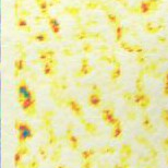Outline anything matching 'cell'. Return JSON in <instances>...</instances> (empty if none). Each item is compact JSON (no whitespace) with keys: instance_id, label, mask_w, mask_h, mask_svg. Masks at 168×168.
Masks as SVG:
<instances>
[{"instance_id":"277c9868","label":"cell","mask_w":168,"mask_h":168,"mask_svg":"<svg viewBox=\"0 0 168 168\" xmlns=\"http://www.w3.org/2000/svg\"><path fill=\"white\" fill-rule=\"evenodd\" d=\"M48 24H49L50 29L54 32V34H58L59 33V31H60V24H59V22L55 18L48 17Z\"/></svg>"},{"instance_id":"30bf717a","label":"cell","mask_w":168,"mask_h":168,"mask_svg":"<svg viewBox=\"0 0 168 168\" xmlns=\"http://www.w3.org/2000/svg\"><path fill=\"white\" fill-rule=\"evenodd\" d=\"M107 19L109 20L112 23L116 24L117 26H119V19L118 17H116L114 13H107Z\"/></svg>"},{"instance_id":"4fadbf2b","label":"cell","mask_w":168,"mask_h":168,"mask_svg":"<svg viewBox=\"0 0 168 168\" xmlns=\"http://www.w3.org/2000/svg\"><path fill=\"white\" fill-rule=\"evenodd\" d=\"M59 1H60V0H51V1L49 2V7L54 6L55 3H59Z\"/></svg>"},{"instance_id":"e0dca14e","label":"cell","mask_w":168,"mask_h":168,"mask_svg":"<svg viewBox=\"0 0 168 168\" xmlns=\"http://www.w3.org/2000/svg\"><path fill=\"white\" fill-rule=\"evenodd\" d=\"M117 1H124V0H117Z\"/></svg>"},{"instance_id":"2e32d148","label":"cell","mask_w":168,"mask_h":168,"mask_svg":"<svg viewBox=\"0 0 168 168\" xmlns=\"http://www.w3.org/2000/svg\"><path fill=\"white\" fill-rule=\"evenodd\" d=\"M165 82H166V85H168V72L166 73V76H165Z\"/></svg>"},{"instance_id":"52a82bcc","label":"cell","mask_w":168,"mask_h":168,"mask_svg":"<svg viewBox=\"0 0 168 168\" xmlns=\"http://www.w3.org/2000/svg\"><path fill=\"white\" fill-rule=\"evenodd\" d=\"M32 39H35L37 42H47L48 41V35L46 32H43V33H38L36 34L34 37H32Z\"/></svg>"},{"instance_id":"ba28073f","label":"cell","mask_w":168,"mask_h":168,"mask_svg":"<svg viewBox=\"0 0 168 168\" xmlns=\"http://www.w3.org/2000/svg\"><path fill=\"white\" fill-rule=\"evenodd\" d=\"M23 59H24V57H22V59L15 61V70H17L15 75H19V72L24 68V60H23Z\"/></svg>"},{"instance_id":"6da1fadb","label":"cell","mask_w":168,"mask_h":168,"mask_svg":"<svg viewBox=\"0 0 168 168\" xmlns=\"http://www.w3.org/2000/svg\"><path fill=\"white\" fill-rule=\"evenodd\" d=\"M18 95H19V102L23 110L29 116H33L35 114V100H34V95L27 87L24 80H22L18 85Z\"/></svg>"},{"instance_id":"3957f363","label":"cell","mask_w":168,"mask_h":168,"mask_svg":"<svg viewBox=\"0 0 168 168\" xmlns=\"http://www.w3.org/2000/svg\"><path fill=\"white\" fill-rule=\"evenodd\" d=\"M139 9H140V13H143V14L149 13L151 11H155L154 8H153L152 0H143V1L140 3Z\"/></svg>"},{"instance_id":"9c48e42d","label":"cell","mask_w":168,"mask_h":168,"mask_svg":"<svg viewBox=\"0 0 168 168\" xmlns=\"http://www.w3.org/2000/svg\"><path fill=\"white\" fill-rule=\"evenodd\" d=\"M64 11L70 13V14H72V15H76V14H79V12H80V9L79 8H75V7H67V8H64Z\"/></svg>"},{"instance_id":"9a60e30c","label":"cell","mask_w":168,"mask_h":168,"mask_svg":"<svg viewBox=\"0 0 168 168\" xmlns=\"http://www.w3.org/2000/svg\"><path fill=\"white\" fill-rule=\"evenodd\" d=\"M21 14H22V17H26V15H30V13L27 12V11H25V10H22V11H21Z\"/></svg>"},{"instance_id":"7c38bea8","label":"cell","mask_w":168,"mask_h":168,"mask_svg":"<svg viewBox=\"0 0 168 168\" xmlns=\"http://www.w3.org/2000/svg\"><path fill=\"white\" fill-rule=\"evenodd\" d=\"M124 34V27H121L120 25L117 26V41H120Z\"/></svg>"},{"instance_id":"8992f818","label":"cell","mask_w":168,"mask_h":168,"mask_svg":"<svg viewBox=\"0 0 168 168\" xmlns=\"http://www.w3.org/2000/svg\"><path fill=\"white\" fill-rule=\"evenodd\" d=\"M17 25H18V27H20V29H22V30H24V31H26V32L31 31V27L27 25V22H26L25 19H23V18H21V19L18 20Z\"/></svg>"},{"instance_id":"8fae6325","label":"cell","mask_w":168,"mask_h":168,"mask_svg":"<svg viewBox=\"0 0 168 168\" xmlns=\"http://www.w3.org/2000/svg\"><path fill=\"white\" fill-rule=\"evenodd\" d=\"M98 6H100V2H96V1H91V2L86 3L85 8H86V9H96V8H97Z\"/></svg>"},{"instance_id":"5b68a950","label":"cell","mask_w":168,"mask_h":168,"mask_svg":"<svg viewBox=\"0 0 168 168\" xmlns=\"http://www.w3.org/2000/svg\"><path fill=\"white\" fill-rule=\"evenodd\" d=\"M35 2H36V5L39 7V10H41V12L43 13V15L47 17L49 3H47L46 0H35Z\"/></svg>"},{"instance_id":"7a4b0ae2","label":"cell","mask_w":168,"mask_h":168,"mask_svg":"<svg viewBox=\"0 0 168 168\" xmlns=\"http://www.w3.org/2000/svg\"><path fill=\"white\" fill-rule=\"evenodd\" d=\"M17 128H18V131H19V141L21 144L25 143L33 135L32 129L25 124H20V125L17 126Z\"/></svg>"},{"instance_id":"5bb4252c","label":"cell","mask_w":168,"mask_h":168,"mask_svg":"<svg viewBox=\"0 0 168 168\" xmlns=\"http://www.w3.org/2000/svg\"><path fill=\"white\" fill-rule=\"evenodd\" d=\"M91 45H84V50L85 51H91Z\"/></svg>"}]
</instances>
